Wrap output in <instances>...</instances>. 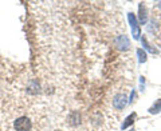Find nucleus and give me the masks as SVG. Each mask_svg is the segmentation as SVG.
<instances>
[{"label":"nucleus","instance_id":"obj_1","mask_svg":"<svg viewBox=\"0 0 161 131\" xmlns=\"http://www.w3.org/2000/svg\"><path fill=\"white\" fill-rule=\"evenodd\" d=\"M32 127V123L27 117H20L15 122V130L16 131H30Z\"/></svg>","mask_w":161,"mask_h":131},{"label":"nucleus","instance_id":"obj_2","mask_svg":"<svg viewBox=\"0 0 161 131\" xmlns=\"http://www.w3.org/2000/svg\"><path fill=\"white\" fill-rule=\"evenodd\" d=\"M128 19H129V23L132 26V35L136 40L141 39V29L138 26V22H137V18L134 16V13H128Z\"/></svg>","mask_w":161,"mask_h":131},{"label":"nucleus","instance_id":"obj_3","mask_svg":"<svg viewBox=\"0 0 161 131\" xmlns=\"http://www.w3.org/2000/svg\"><path fill=\"white\" fill-rule=\"evenodd\" d=\"M128 104V98H126V95L125 94H118V95H115L114 99H113V106L117 110H122L125 108V106Z\"/></svg>","mask_w":161,"mask_h":131},{"label":"nucleus","instance_id":"obj_4","mask_svg":"<svg viewBox=\"0 0 161 131\" xmlns=\"http://www.w3.org/2000/svg\"><path fill=\"white\" fill-rule=\"evenodd\" d=\"M115 46H117L119 50H128L130 47V43H129V39L125 36H118L115 39Z\"/></svg>","mask_w":161,"mask_h":131},{"label":"nucleus","instance_id":"obj_5","mask_svg":"<svg viewBox=\"0 0 161 131\" xmlns=\"http://www.w3.org/2000/svg\"><path fill=\"white\" fill-rule=\"evenodd\" d=\"M136 119H137V114H136V113H132L130 115H128V117L125 118V120H124L122 126H121V128H122V130L128 128L129 126H132V124L134 123V120H136Z\"/></svg>","mask_w":161,"mask_h":131},{"label":"nucleus","instance_id":"obj_6","mask_svg":"<svg viewBox=\"0 0 161 131\" xmlns=\"http://www.w3.org/2000/svg\"><path fill=\"white\" fill-rule=\"evenodd\" d=\"M79 123H80V115H79V113L74 111V113L69 117V124L77 126V124H79Z\"/></svg>","mask_w":161,"mask_h":131},{"label":"nucleus","instance_id":"obj_7","mask_svg":"<svg viewBox=\"0 0 161 131\" xmlns=\"http://www.w3.org/2000/svg\"><path fill=\"white\" fill-rule=\"evenodd\" d=\"M147 22V9H144V4H140V23L145 24Z\"/></svg>","mask_w":161,"mask_h":131},{"label":"nucleus","instance_id":"obj_8","mask_svg":"<svg viewBox=\"0 0 161 131\" xmlns=\"http://www.w3.org/2000/svg\"><path fill=\"white\" fill-rule=\"evenodd\" d=\"M160 111H161V99L156 100V103L149 108V113H150V114H157V113H160Z\"/></svg>","mask_w":161,"mask_h":131},{"label":"nucleus","instance_id":"obj_9","mask_svg":"<svg viewBox=\"0 0 161 131\" xmlns=\"http://www.w3.org/2000/svg\"><path fill=\"white\" fill-rule=\"evenodd\" d=\"M137 56H138V62L140 63H145V62H147V59H148L147 52H145L142 48H138L137 50Z\"/></svg>","mask_w":161,"mask_h":131},{"label":"nucleus","instance_id":"obj_10","mask_svg":"<svg viewBox=\"0 0 161 131\" xmlns=\"http://www.w3.org/2000/svg\"><path fill=\"white\" fill-rule=\"evenodd\" d=\"M141 42H142V46H144L145 48H147L149 52H152V54H156V52H157V51H156L154 48H152V47H150L149 44H148V40L145 39V36H144V38H141Z\"/></svg>","mask_w":161,"mask_h":131},{"label":"nucleus","instance_id":"obj_11","mask_svg":"<svg viewBox=\"0 0 161 131\" xmlns=\"http://www.w3.org/2000/svg\"><path fill=\"white\" fill-rule=\"evenodd\" d=\"M136 97H137V95H136V92L133 91V92H132V95H130V100H129V103H132L133 100L136 99Z\"/></svg>","mask_w":161,"mask_h":131},{"label":"nucleus","instance_id":"obj_12","mask_svg":"<svg viewBox=\"0 0 161 131\" xmlns=\"http://www.w3.org/2000/svg\"><path fill=\"white\" fill-rule=\"evenodd\" d=\"M158 7H160V8H161V2H160V3H158Z\"/></svg>","mask_w":161,"mask_h":131},{"label":"nucleus","instance_id":"obj_13","mask_svg":"<svg viewBox=\"0 0 161 131\" xmlns=\"http://www.w3.org/2000/svg\"><path fill=\"white\" fill-rule=\"evenodd\" d=\"M129 131H136V130H134V128H132V130H129Z\"/></svg>","mask_w":161,"mask_h":131}]
</instances>
